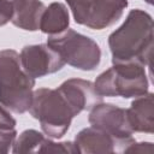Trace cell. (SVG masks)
<instances>
[{"label": "cell", "mask_w": 154, "mask_h": 154, "mask_svg": "<svg viewBox=\"0 0 154 154\" xmlns=\"http://www.w3.org/2000/svg\"><path fill=\"white\" fill-rule=\"evenodd\" d=\"M70 24V16L66 6L61 2H52L45 8L41 20L40 30L45 34L55 35L67 29Z\"/></svg>", "instance_id": "cell-13"}, {"label": "cell", "mask_w": 154, "mask_h": 154, "mask_svg": "<svg viewBox=\"0 0 154 154\" xmlns=\"http://www.w3.org/2000/svg\"><path fill=\"white\" fill-rule=\"evenodd\" d=\"M29 112L40 122L43 132L52 138H61L69 130L73 117L77 116L58 88H40L35 90Z\"/></svg>", "instance_id": "cell-3"}, {"label": "cell", "mask_w": 154, "mask_h": 154, "mask_svg": "<svg viewBox=\"0 0 154 154\" xmlns=\"http://www.w3.org/2000/svg\"><path fill=\"white\" fill-rule=\"evenodd\" d=\"M88 120L93 128L111 135L118 142L125 144L126 148L135 142L132 138L134 131L128 122L126 109L122 107L100 102L90 109Z\"/></svg>", "instance_id": "cell-6"}, {"label": "cell", "mask_w": 154, "mask_h": 154, "mask_svg": "<svg viewBox=\"0 0 154 154\" xmlns=\"http://www.w3.org/2000/svg\"><path fill=\"white\" fill-rule=\"evenodd\" d=\"M108 46L114 61H140L150 65L153 52V19L140 8L131 10L125 22L108 37Z\"/></svg>", "instance_id": "cell-1"}, {"label": "cell", "mask_w": 154, "mask_h": 154, "mask_svg": "<svg viewBox=\"0 0 154 154\" xmlns=\"http://www.w3.org/2000/svg\"><path fill=\"white\" fill-rule=\"evenodd\" d=\"M152 153L153 152V144L150 142H141V143H131L124 153Z\"/></svg>", "instance_id": "cell-19"}, {"label": "cell", "mask_w": 154, "mask_h": 154, "mask_svg": "<svg viewBox=\"0 0 154 154\" xmlns=\"http://www.w3.org/2000/svg\"><path fill=\"white\" fill-rule=\"evenodd\" d=\"M14 11V0H0V26L11 22Z\"/></svg>", "instance_id": "cell-17"}, {"label": "cell", "mask_w": 154, "mask_h": 154, "mask_svg": "<svg viewBox=\"0 0 154 154\" xmlns=\"http://www.w3.org/2000/svg\"><path fill=\"white\" fill-rule=\"evenodd\" d=\"M128 122L135 132L153 134L154 131V101L153 94L147 93L136 97L126 109Z\"/></svg>", "instance_id": "cell-11"}, {"label": "cell", "mask_w": 154, "mask_h": 154, "mask_svg": "<svg viewBox=\"0 0 154 154\" xmlns=\"http://www.w3.org/2000/svg\"><path fill=\"white\" fill-rule=\"evenodd\" d=\"M128 7L126 0H90L83 25L101 30L113 25Z\"/></svg>", "instance_id": "cell-8"}, {"label": "cell", "mask_w": 154, "mask_h": 154, "mask_svg": "<svg viewBox=\"0 0 154 154\" xmlns=\"http://www.w3.org/2000/svg\"><path fill=\"white\" fill-rule=\"evenodd\" d=\"M65 1L67 2L69 7L73 14L75 22L83 25L87 7H88V4L90 2V0H65Z\"/></svg>", "instance_id": "cell-15"}, {"label": "cell", "mask_w": 154, "mask_h": 154, "mask_svg": "<svg viewBox=\"0 0 154 154\" xmlns=\"http://www.w3.org/2000/svg\"><path fill=\"white\" fill-rule=\"evenodd\" d=\"M45 8V4L40 0H14V11L11 22L23 30H38Z\"/></svg>", "instance_id": "cell-12"}, {"label": "cell", "mask_w": 154, "mask_h": 154, "mask_svg": "<svg viewBox=\"0 0 154 154\" xmlns=\"http://www.w3.org/2000/svg\"><path fill=\"white\" fill-rule=\"evenodd\" d=\"M16 120L10 114V112L5 108V106H0V129H14Z\"/></svg>", "instance_id": "cell-18"}, {"label": "cell", "mask_w": 154, "mask_h": 154, "mask_svg": "<svg viewBox=\"0 0 154 154\" xmlns=\"http://www.w3.org/2000/svg\"><path fill=\"white\" fill-rule=\"evenodd\" d=\"M73 143L77 149V153H87V154L125 152L126 149L125 144L118 142L111 135L93 126L81 130L76 135Z\"/></svg>", "instance_id": "cell-9"}, {"label": "cell", "mask_w": 154, "mask_h": 154, "mask_svg": "<svg viewBox=\"0 0 154 154\" xmlns=\"http://www.w3.org/2000/svg\"><path fill=\"white\" fill-rule=\"evenodd\" d=\"M58 89L63 93L77 114L84 109H91L94 106L102 102V96L96 93L94 83L90 81L71 78L61 83Z\"/></svg>", "instance_id": "cell-10"}, {"label": "cell", "mask_w": 154, "mask_h": 154, "mask_svg": "<svg viewBox=\"0 0 154 154\" xmlns=\"http://www.w3.org/2000/svg\"><path fill=\"white\" fill-rule=\"evenodd\" d=\"M46 137L37 130L29 129L23 131L17 140H14L12 152L18 153H40L42 144L46 142Z\"/></svg>", "instance_id": "cell-14"}, {"label": "cell", "mask_w": 154, "mask_h": 154, "mask_svg": "<svg viewBox=\"0 0 154 154\" xmlns=\"http://www.w3.org/2000/svg\"><path fill=\"white\" fill-rule=\"evenodd\" d=\"M100 96L138 97L148 93L146 65L140 61H114L94 82Z\"/></svg>", "instance_id": "cell-4"}, {"label": "cell", "mask_w": 154, "mask_h": 154, "mask_svg": "<svg viewBox=\"0 0 154 154\" xmlns=\"http://www.w3.org/2000/svg\"><path fill=\"white\" fill-rule=\"evenodd\" d=\"M47 45L57 51L65 64L83 71L95 70L101 60V49L90 37L66 29L59 34L49 35Z\"/></svg>", "instance_id": "cell-5"}, {"label": "cell", "mask_w": 154, "mask_h": 154, "mask_svg": "<svg viewBox=\"0 0 154 154\" xmlns=\"http://www.w3.org/2000/svg\"><path fill=\"white\" fill-rule=\"evenodd\" d=\"M17 132L14 129H0V154H6L10 152L11 146H13Z\"/></svg>", "instance_id": "cell-16"}, {"label": "cell", "mask_w": 154, "mask_h": 154, "mask_svg": "<svg viewBox=\"0 0 154 154\" xmlns=\"http://www.w3.org/2000/svg\"><path fill=\"white\" fill-rule=\"evenodd\" d=\"M146 1H147L149 5H150V4H153V0H146Z\"/></svg>", "instance_id": "cell-20"}, {"label": "cell", "mask_w": 154, "mask_h": 154, "mask_svg": "<svg viewBox=\"0 0 154 154\" xmlns=\"http://www.w3.org/2000/svg\"><path fill=\"white\" fill-rule=\"evenodd\" d=\"M19 57L24 71L32 78H40L54 73L61 70L65 65L60 54L47 43L25 46Z\"/></svg>", "instance_id": "cell-7"}, {"label": "cell", "mask_w": 154, "mask_h": 154, "mask_svg": "<svg viewBox=\"0 0 154 154\" xmlns=\"http://www.w3.org/2000/svg\"><path fill=\"white\" fill-rule=\"evenodd\" d=\"M34 85L35 78L24 71L19 54L13 49L0 51V103L18 114L29 111Z\"/></svg>", "instance_id": "cell-2"}]
</instances>
